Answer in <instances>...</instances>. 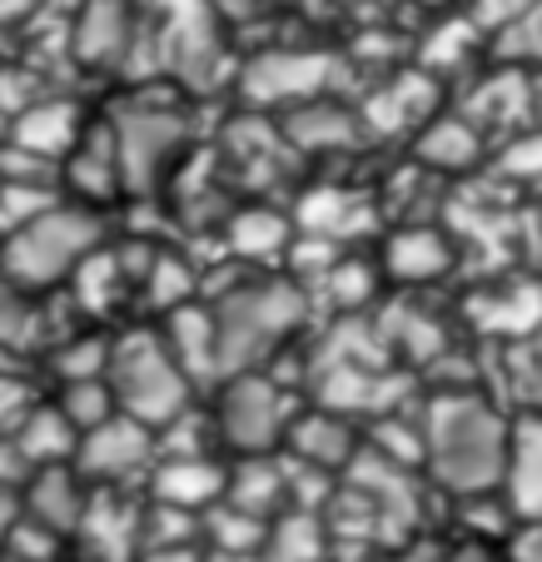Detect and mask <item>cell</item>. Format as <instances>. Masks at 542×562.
<instances>
[{"label":"cell","mask_w":542,"mask_h":562,"mask_svg":"<svg viewBox=\"0 0 542 562\" xmlns=\"http://www.w3.org/2000/svg\"><path fill=\"white\" fill-rule=\"evenodd\" d=\"M508 418L483 393H438L424 408V463L453 498L498 493L508 463Z\"/></svg>","instance_id":"6da1fadb"},{"label":"cell","mask_w":542,"mask_h":562,"mask_svg":"<svg viewBox=\"0 0 542 562\" xmlns=\"http://www.w3.org/2000/svg\"><path fill=\"white\" fill-rule=\"evenodd\" d=\"M214 339H219V379L255 373L269 353L304 324L308 299L289 279H239L229 294L210 304Z\"/></svg>","instance_id":"7a4b0ae2"},{"label":"cell","mask_w":542,"mask_h":562,"mask_svg":"<svg viewBox=\"0 0 542 562\" xmlns=\"http://www.w3.org/2000/svg\"><path fill=\"white\" fill-rule=\"evenodd\" d=\"M100 214L90 204L60 200L41 220L21 224L0 239V279L21 294H45L55 284H70L90 255L100 249Z\"/></svg>","instance_id":"3957f363"},{"label":"cell","mask_w":542,"mask_h":562,"mask_svg":"<svg viewBox=\"0 0 542 562\" xmlns=\"http://www.w3.org/2000/svg\"><path fill=\"white\" fill-rule=\"evenodd\" d=\"M105 383H110V393H115L120 414L155 428V434H160L165 424H174L180 414H190L194 383H190V373L174 363L165 334H155V329H135V334L110 339Z\"/></svg>","instance_id":"277c9868"},{"label":"cell","mask_w":542,"mask_h":562,"mask_svg":"<svg viewBox=\"0 0 542 562\" xmlns=\"http://www.w3.org/2000/svg\"><path fill=\"white\" fill-rule=\"evenodd\" d=\"M289 424H294L289 398L264 369L224 379V393L214 404V438L224 448H235L239 458H264L289 434Z\"/></svg>","instance_id":"5b68a950"},{"label":"cell","mask_w":542,"mask_h":562,"mask_svg":"<svg viewBox=\"0 0 542 562\" xmlns=\"http://www.w3.org/2000/svg\"><path fill=\"white\" fill-rule=\"evenodd\" d=\"M155 428L135 424V418L115 414L100 428H90L75 448V473L86 483H100V488H115V483H129L135 473L155 468Z\"/></svg>","instance_id":"8992f818"},{"label":"cell","mask_w":542,"mask_h":562,"mask_svg":"<svg viewBox=\"0 0 542 562\" xmlns=\"http://www.w3.org/2000/svg\"><path fill=\"white\" fill-rule=\"evenodd\" d=\"M334 75V60L319 50H269L245 70V95L264 105H308Z\"/></svg>","instance_id":"52a82bcc"},{"label":"cell","mask_w":542,"mask_h":562,"mask_svg":"<svg viewBox=\"0 0 542 562\" xmlns=\"http://www.w3.org/2000/svg\"><path fill=\"white\" fill-rule=\"evenodd\" d=\"M25 477H31V483H25V493H21V518H31L35 528L55 532V538H75V528H80V518H86V508H90V483L75 473V463L35 468V473H25Z\"/></svg>","instance_id":"ba28073f"},{"label":"cell","mask_w":542,"mask_h":562,"mask_svg":"<svg viewBox=\"0 0 542 562\" xmlns=\"http://www.w3.org/2000/svg\"><path fill=\"white\" fill-rule=\"evenodd\" d=\"M115 130V149H120V170H125V184H145L170 165L174 145H180L184 125L174 115H160V110H135V115L110 120Z\"/></svg>","instance_id":"9c48e42d"},{"label":"cell","mask_w":542,"mask_h":562,"mask_svg":"<svg viewBox=\"0 0 542 562\" xmlns=\"http://www.w3.org/2000/svg\"><path fill=\"white\" fill-rule=\"evenodd\" d=\"M498 498L518 522H542V414L512 418Z\"/></svg>","instance_id":"30bf717a"},{"label":"cell","mask_w":542,"mask_h":562,"mask_svg":"<svg viewBox=\"0 0 542 562\" xmlns=\"http://www.w3.org/2000/svg\"><path fill=\"white\" fill-rule=\"evenodd\" d=\"M80 135H86L80 105H75V100H65V95H45V100H35L25 115L11 120V139H5V145L60 170L65 155L75 149V139H80Z\"/></svg>","instance_id":"8fae6325"},{"label":"cell","mask_w":542,"mask_h":562,"mask_svg":"<svg viewBox=\"0 0 542 562\" xmlns=\"http://www.w3.org/2000/svg\"><path fill=\"white\" fill-rule=\"evenodd\" d=\"M60 184L75 190V204H105L110 194L125 190V170H120V149H115V130L105 125H86V135L75 139V149L60 165Z\"/></svg>","instance_id":"7c38bea8"},{"label":"cell","mask_w":542,"mask_h":562,"mask_svg":"<svg viewBox=\"0 0 542 562\" xmlns=\"http://www.w3.org/2000/svg\"><path fill=\"white\" fill-rule=\"evenodd\" d=\"M289 453H294L298 468H314V473H339L359 458V438H353V424L329 408H308V414H294L284 434Z\"/></svg>","instance_id":"4fadbf2b"},{"label":"cell","mask_w":542,"mask_h":562,"mask_svg":"<svg viewBox=\"0 0 542 562\" xmlns=\"http://www.w3.org/2000/svg\"><path fill=\"white\" fill-rule=\"evenodd\" d=\"M224 483H229V473H224L210 453L204 458H160L155 477H149V493H155V503H165V508L204 513L224 498Z\"/></svg>","instance_id":"5bb4252c"},{"label":"cell","mask_w":542,"mask_h":562,"mask_svg":"<svg viewBox=\"0 0 542 562\" xmlns=\"http://www.w3.org/2000/svg\"><path fill=\"white\" fill-rule=\"evenodd\" d=\"M75 448H80V434H75L70 418L55 404H35L31 414L21 418V428L11 434V453H15V463H21V473L75 463Z\"/></svg>","instance_id":"9a60e30c"},{"label":"cell","mask_w":542,"mask_h":562,"mask_svg":"<svg viewBox=\"0 0 542 562\" xmlns=\"http://www.w3.org/2000/svg\"><path fill=\"white\" fill-rule=\"evenodd\" d=\"M383 269L404 284H428V279L448 274L453 269V245H448L443 229H428V224H408L388 239L383 249Z\"/></svg>","instance_id":"2e32d148"},{"label":"cell","mask_w":542,"mask_h":562,"mask_svg":"<svg viewBox=\"0 0 542 562\" xmlns=\"http://www.w3.org/2000/svg\"><path fill=\"white\" fill-rule=\"evenodd\" d=\"M165 344H170L174 363L190 373V383L200 379H219V339H214V314L204 308H174L165 324Z\"/></svg>","instance_id":"e0dca14e"},{"label":"cell","mask_w":542,"mask_h":562,"mask_svg":"<svg viewBox=\"0 0 542 562\" xmlns=\"http://www.w3.org/2000/svg\"><path fill=\"white\" fill-rule=\"evenodd\" d=\"M289 493V477L284 468L274 463V458H239V468L229 473V483H224V508H235V513H249V518L269 522V513L284 503Z\"/></svg>","instance_id":"ac0fdd59"},{"label":"cell","mask_w":542,"mask_h":562,"mask_svg":"<svg viewBox=\"0 0 542 562\" xmlns=\"http://www.w3.org/2000/svg\"><path fill=\"white\" fill-rule=\"evenodd\" d=\"M129 35H135V25H129L125 0H90L80 11V25H75V55L95 65L120 60L129 50Z\"/></svg>","instance_id":"d6986e66"},{"label":"cell","mask_w":542,"mask_h":562,"mask_svg":"<svg viewBox=\"0 0 542 562\" xmlns=\"http://www.w3.org/2000/svg\"><path fill=\"white\" fill-rule=\"evenodd\" d=\"M353 130L359 125H353L349 110L329 105V100H308V105H298L284 115V135L304 149H339L353 139Z\"/></svg>","instance_id":"ffe728a7"},{"label":"cell","mask_w":542,"mask_h":562,"mask_svg":"<svg viewBox=\"0 0 542 562\" xmlns=\"http://www.w3.org/2000/svg\"><path fill=\"white\" fill-rule=\"evenodd\" d=\"M478 125H468L463 115H443V120H428L424 135H418V155L424 165H438V170H463L478 159Z\"/></svg>","instance_id":"44dd1931"},{"label":"cell","mask_w":542,"mask_h":562,"mask_svg":"<svg viewBox=\"0 0 542 562\" xmlns=\"http://www.w3.org/2000/svg\"><path fill=\"white\" fill-rule=\"evenodd\" d=\"M324 558V528L314 513H284L264 532V562H319Z\"/></svg>","instance_id":"7402d4cb"},{"label":"cell","mask_w":542,"mask_h":562,"mask_svg":"<svg viewBox=\"0 0 542 562\" xmlns=\"http://www.w3.org/2000/svg\"><path fill=\"white\" fill-rule=\"evenodd\" d=\"M55 408H60L65 418H70V428L80 438L90 434V428H100L105 418H115V393H110L105 379H86V383H60V393H55Z\"/></svg>","instance_id":"603a6c76"},{"label":"cell","mask_w":542,"mask_h":562,"mask_svg":"<svg viewBox=\"0 0 542 562\" xmlns=\"http://www.w3.org/2000/svg\"><path fill=\"white\" fill-rule=\"evenodd\" d=\"M433 75H398V80H388V86L379 90V100H373V115H394L388 125H428V100H433V86H428Z\"/></svg>","instance_id":"cb8c5ba5"},{"label":"cell","mask_w":542,"mask_h":562,"mask_svg":"<svg viewBox=\"0 0 542 562\" xmlns=\"http://www.w3.org/2000/svg\"><path fill=\"white\" fill-rule=\"evenodd\" d=\"M229 249L245 259H269L279 249H289V220L284 214H269V210H249L235 220L229 229Z\"/></svg>","instance_id":"d4e9b609"},{"label":"cell","mask_w":542,"mask_h":562,"mask_svg":"<svg viewBox=\"0 0 542 562\" xmlns=\"http://www.w3.org/2000/svg\"><path fill=\"white\" fill-rule=\"evenodd\" d=\"M55 379L60 383H86V379H105L110 369V339H90V334H80V339H65L55 344Z\"/></svg>","instance_id":"484cf974"},{"label":"cell","mask_w":542,"mask_h":562,"mask_svg":"<svg viewBox=\"0 0 542 562\" xmlns=\"http://www.w3.org/2000/svg\"><path fill=\"white\" fill-rule=\"evenodd\" d=\"M498 41V55L503 60H518V65H542V0H528V11L508 25Z\"/></svg>","instance_id":"4316f807"},{"label":"cell","mask_w":542,"mask_h":562,"mask_svg":"<svg viewBox=\"0 0 542 562\" xmlns=\"http://www.w3.org/2000/svg\"><path fill=\"white\" fill-rule=\"evenodd\" d=\"M41 404L35 398V389L21 379V373H11V369H0V438L11 443V434L21 428V418L31 414V408Z\"/></svg>","instance_id":"83f0119b"},{"label":"cell","mask_w":542,"mask_h":562,"mask_svg":"<svg viewBox=\"0 0 542 562\" xmlns=\"http://www.w3.org/2000/svg\"><path fill=\"white\" fill-rule=\"evenodd\" d=\"M518 369H522V393L528 398H538L542 404V329H532L528 339H522V359H518Z\"/></svg>","instance_id":"f1b7e54d"},{"label":"cell","mask_w":542,"mask_h":562,"mask_svg":"<svg viewBox=\"0 0 542 562\" xmlns=\"http://www.w3.org/2000/svg\"><path fill=\"white\" fill-rule=\"evenodd\" d=\"M503 170L508 175H538L542 170V139H518V145L503 155Z\"/></svg>","instance_id":"f546056e"},{"label":"cell","mask_w":542,"mask_h":562,"mask_svg":"<svg viewBox=\"0 0 542 562\" xmlns=\"http://www.w3.org/2000/svg\"><path fill=\"white\" fill-rule=\"evenodd\" d=\"M448 562H508V552H498V542H483V538H468L463 548L453 552Z\"/></svg>","instance_id":"4dcf8cb0"},{"label":"cell","mask_w":542,"mask_h":562,"mask_svg":"<svg viewBox=\"0 0 542 562\" xmlns=\"http://www.w3.org/2000/svg\"><path fill=\"white\" fill-rule=\"evenodd\" d=\"M508 562H542V522H528V532L512 542Z\"/></svg>","instance_id":"1f68e13d"},{"label":"cell","mask_w":542,"mask_h":562,"mask_svg":"<svg viewBox=\"0 0 542 562\" xmlns=\"http://www.w3.org/2000/svg\"><path fill=\"white\" fill-rule=\"evenodd\" d=\"M11 477H21V463H15V453H11V443L0 438V488L11 483Z\"/></svg>","instance_id":"d6a6232c"},{"label":"cell","mask_w":542,"mask_h":562,"mask_svg":"<svg viewBox=\"0 0 542 562\" xmlns=\"http://www.w3.org/2000/svg\"><path fill=\"white\" fill-rule=\"evenodd\" d=\"M204 562H255V558H224V552H210Z\"/></svg>","instance_id":"836d02e7"},{"label":"cell","mask_w":542,"mask_h":562,"mask_svg":"<svg viewBox=\"0 0 542 562\" xmlns=\"http://www.w3.org/2000/svg\"><path fill=\"white\" fill-rule=\"evenodd\" d=\"M383 5H398V0H383Z\"/></svg>","instance_id":"e575fe53"}]
</instances>
